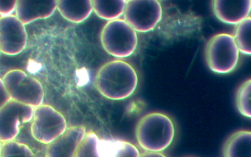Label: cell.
Wrapping results in <instances>:
<instances>
[{"label": "cell", "instance_id": "cell-8", "mask_svg": "<svg viewBox=\"0 0 251 157\" xmlns=\"http://www.w3.org/2000/svg\"><path fill=\"white\" fill-rule=\"evenodd\" d=\"M34 108L10 99L0 109V140L15 139L23 124L31 121Z\"/></svg>", "mask_w": 251, "mask_h": 157}, {"label": "cell", "instance_id": "cell-22", "mask_svg": "<svg viewBox=\"0 0 251 157\" xmlns=\"http://www.w3.org/2000/svg\"><path fill=\"white\" fill-rule=\"evenodd\" d=\"M11 99L7 92L2 79L0 78V109Z\"/></svg>", "mask_w": 251, "mask_h": 157}, {"label": "cell", "instance_id": "cell-5", "mask_svg": "<svg viewBox=\"0 0 251 157\" xmlns=\"http://www.w3.org/2000/svg\"><path fill=\"white\" fill-rule=\"evenodd\" d=\"M2 79L11 99L34 108L43 104L45 93L42 85L23 70H10Z\"/></svg>", "mask_w": 251, "mask_h": 157}, {"label": "cell", "instance_id": "cell-13", "mask_svg": "<svg viewBox=\"0 0 251 157\" xmlns=\"http://www.w3.org/2000/svg\"><path fill=\"white\" fill-rule=\"evenodd\" d=\"M57 9L67 21L79 23L86 20L92 12V1L57 0Z\"/></svg>", "mask_w": 251, "mask_h": 157}, {"label": "cell", "instance_id": "cell-6", "mask_svg": "<svg viewBox=\"0 0 251 157\" xmlns=\"http://www.w3.org/2000/svg\"><path fill=\"white\" fill-rule=\"evenodd\" d=\"M31 121V135L37 141L46 145L55 140L67 128L63 114L47 104H42L34 108Z\"/></svg>", "mask_w": 251, "mask_h": 157}, {"label": "cell", "instance_id": "cell-25", "mask_svg": "<svg viewBox=\"0 0 251 157\" xmlns=\"http://www.w3.org/2000/svg\"><path fill=\"white\" fill-rule=\"evenodd\" d=\"M0 53H1V51H0Z\"/></svg>", "mask_w": 251, "mask_h": 157}, {"label": "cell", "instance_id": "cell-24", "mask_svg": "<svg viewBox=\"0 0 251 157\" xmlns=\"http://www.w3.org/2000/svg\"><path fill=\"white\" fill-rule=\"evenodd\" d=\"M1 147H2V142L0 140V157H1Z\"/></svg>", "mask_w": 251, "mask_h": 157}, {"label": "cell", "instance_id": "cell-19", "mask_svg": "<svg viewBox=\"0 0 251 157\" xmlns=\"http://www.w3.org/2000/svg\"><path fill=\"white\" fill-rule=\"evenodd\" d=\"M251 80L245 81L239 87L236 96V104L239 112L244 116L250 118Z\"/></svg>", "mask_w": 251, "mask_h": 157}, {"label": "cell", "instance_id": "cell-16", "mask_svg": "<svg viewBox=\"0 0 251 157\" xmlns=\"http://www.w3.org/2000/svg\"><path fill=\"white\" fill-rule=\"evenodd\" d=\"M126 0H92L93 11L100 18L108 21L123 15Z\"/></svg>", "mask_w": 251, "mask_h": 157}, {"label": "cell", "instance_id": "cell-20", "mask_svg": "<svg viewBox=\"0 0 251 157\" xmlns=\"http://www.w3.org/2000/svg\"><path fill=\"white\" fill-rule=\"evenodd\" d=\"M35 156L31 149L25 143L15 139L2 142L1 157Z\"/></svg>", "mask_w": 251, "mask_h": 157}, {"label": "cell", "instance_id": "cell-9", "mask_svg": "<svg viewBox=\"0 0 251 157\" xmlns=\"http://www.w3.org/2000/svg\"><path fill=\"white\" fill-rule=\"evenodd\" d=\"M27 33L24 25L16 16L12 15L0 18V50L9 56L21 53L25 48Z\"/></svg>", "mask_w": 251, "mask_h": 157}, {"label": "cell", "instance_id": "cell-23", "mask_svg": "<svg viewBox=\"0 0 251 157\" xmlns=\"http://www.w3.org/2000/svg\"><path fill=\"white\" fill-rule=\"evenodd\" d=\"M161 152L145 151V152L140 155V157H164Z\"/></svg>", "mask_w": 251, "mask_h": 157}, {"label": "cell", "instance_id": "cell-17", "mask_svg": "<svg viewBox=\"0 0 251 157\" xmlns=\"http://www.w3.org/2000/svg\"><path fill=\"white\" fill-rule=\"evenodd\" d=\"M251 18L250 16L236 25L233 35L240 52L248 55L251 54Z\"/></svg>", "mask_w": 251, "mask_h": 157}, {"label": "cell", "instance_id": "cell-18", "mask_svg": "<svg viewBox=\"0 0 251 157\" xmlns=\"http://www.w3.org/2000/svg\"><path fill=\"white\" fill-rule=\"evenodd\" d=\"M100 139L93 132H86L75 152V157H100Z\"/></svg>", "mask_w": 251, "mask_h": 157}, {"label": "cell", "instance_id": "cell-21", "mask_svg": "<svg viewBox=\"0 0 251 157\" xmlns=\"http://www.w3.org/2000/svg\"><path fill=\"white\" fill-rule=\"evenodd\" d=\"M17 0H0V18L13 15Z\"/></svg>", "mask_w": 251, "mask_h": 157}, {"label": "cell", "instance_id": "cell-10", "mask_svg": "<svg viewBox=\"0 0 251 157\" xmlns=\"http://www.w3.org/2000/svg\"><path fill=\"white\" fill-rule=\"evenodd\" d=\"M86 133V128L83 126H74L67 128L62 134L48 144L45 153L46 156L75 157L77 149Z\"/></svg>", "mask_w": 251, "mask_h": 157}, {"label": "cell", "instance_id": "cell-4", "mask_svg": "<svg viewBox=\"0 0 251 157\" xmlns=\"http://www.w3.org/2000/svg\"><path fill=\"white\" fill-rule=\"evenodd\" d=\"M103 49L109 54L117 58L131 55L138 45L137 32L124 19L108 21L100 34Z\"/></svg>", "mask_w": 251, "mask_h": 157}, {"label": "cell", "instance_id": "cell-7", "mask_svg": "<svg viewBox=\"0 0 251 157\" xmlns=\"http://www.w3.org/2000/svg\"><path fill=\"white\" fill-rule=\"evenodd\" d=\"M123 15L124 20L134 30L146 33L160 22L163 11L158 0H128Z\"/></svg>", "mask_w": 251, "mask_h": 157}, {"label": "cell", "instance_id": "cell-11", "mask_svg": "<svg viewBox=\"0 0 251 157\" xmlns=\"http://www.w3.org/2000/svg\"><path fill=\"white\" fill-rule=\"evenodd\" d=\"M212 6L216 18L226 24L237 25L250 16V0H213Z\"/></svg>", "mask_w": 251, "mask_h": 157}, {"label": "cell", "instance_id": "cell-12", "mask_svg": "<svg viewBox=\"0 0 251 157\" xmlns=\"http://www.w3.org/2000/svg\"><path fill=\"white\" fill-rule=\"evenodd\" d=\"M57 9V0H17L15 15L24 24L50 17Z\"/></svg>", "mask_w": 251, "mask_h": 157}, {"label": "cell", "instance_id": "cell-1", "mask_svg": "<svg viewBox=\"0 0 251 157\" xmlns=\"http://www.w3.org/2000/svg\"><path fill=\"white\" fill-rule=\"evenodd\" d=\"M138 77L134 68L127 62L120 60L108 62L98 70L95 87L105 98L120 100L126 99L135 90Z\"/></svg>", "mask_w": 251, "mask_h": 157}, {"label": "cell", "instance_id": "cell-14", "mask_svg": "<svg viewBox=\"0 0 251 157\" xmlns=\"http://www.w3.org/2000/svg\"><path fill=\"white\" fill-rule=\"evenodd\" d=\"M251 133L240 130L232 134L225 142L223 155L225 157H251Z\"/></svg>", "mask_w": 251, "mask_h": 157}, {"label": "cell", "instance_id": "cell-2", "mask_svg": "<svg viewBox=\"0 0 251 157\" xmlns=\"http://www.w3.org/2000/svg\"><path fill=\"white\" fill-rule=\"evenodd\" d=\"M135 135L139 145L145 151L162 152L172 144L176 128L169 116L160 112H152L139 120Z\"/></svg>", "mask_w": 251, "mask_h": 157}, {"label": "cell", "instance_id": "cell-15", "mask_svg": "<svg viewBox=\"0 0 251 157\" xmlns=\"http://www.w3.org/2000/svg\"><path fill=\"white\" fill-rule=\"evenodd\" d=\"M100 157H140L136 146L119 140H100Z\"/></svg>", "mask_w": 251, "mask_h": 157}, {"label": "cell", "instance_id": "cell-3", "mask_svg": "<svg viewBox=\"0 0 251 157\" xmlns=\"http://www.w3.org/2000/svg\"><path fill=\"white\" fill-rule=\"evenodd\" d=\"M240 51L233 35L226 33L213 36L205 50V60L209 69L218 74L233 71L239 60Z\"/></svg>", "mask_w": 251, "mask_h": 157}]
</instances>
